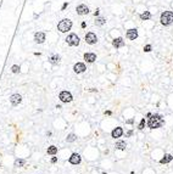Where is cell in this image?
Wrapping results in <instances>:
<instances>
[{
	"instance_id": "6da1fadb",
	"label": "cell",
	"mask_w": 173,
	"mask_h": 174,
	"mask_svg": "<svg viewBox=\"0 0 173 174\" xmlns=\"http://www.w3.org/2000/svg\"><path fill=\"white\" fill-rule=\"evenodd\" d=\"M163 124V119L160 115H154L151 116L148 121V125H149L150 129H157L160 128L161 125Z\"/></svg>"
},
{
	"instance_id": "7a4b0ae2",
	"label": "cell",
	"mask_w": 173,
	"mask_h": 174,
	"mask_svg": "<svg viewBox=\"0 0 173 174\" xmlns=\"http://www.w3.org/2000/svg\"><path fill=\"white\" fill-rule=\"evenodd\" d=\"M71 28H72V21L68 19L61 20L60 22H59V24H57V29H59L61 33L68 32V31H71Z\"/></svg>"
},
{
	"instance_id": "3957f363",
	"label": "cell",
	"mask_w": 173,
	"mask_h": 174,
	"mask_svg": "<svg viewBox=\"0 0 173 174\" xmlns=\"http://www.w3.org/2000/svg\"><path fill=\"white\" fill-rule=\"evenodd\" d=\"M160 21H161V24H163V26H168L173 23V11H163L161 14Z\"/></svg>"
},
{
	"instance_id": "277c9868",
	"label": "cell",
	"mask_w": 173,
	"mask_h": 174,
	"mask_svg": "<svg viewBox=\"0 0 173 174\" xmlns=\"http://www.w3.org/2000/svg\"><path fill=\"white\" fill-rule=\"evenodd\" d=\"M65 40H66V43H67L70 46H78V45H79V41H80L79 40V37H78L77 34H75V33H71V34H68Z\"/></svg>"
},
{
	"instance_id": "5b68a950",
	"label": "cell",
	"mask_w": 173,
	"mask_h": 174,
	"mask_svg": "<svg viewBox=\"0 0 173 174\" xmlns=\"http://www.w3.org/2000/svg\"><path fill=\"white\" fill-rule=\"evenodd\" d=\"M85 43L87 44H89V45H94V44H96L98 43V37H96V34L93 32H89L85 34Z\"/></svg>"
},
{
	"instance_id": "8992f818",
	"label": "cell",
	"mask_w": 173,
	"mask_h": 174,
	"mask_svg": "<svg viewBox=\"0 0 173 174\" xmlns=\"http://www.w3.org/2000/svg\"><path fill=\"white\" fill-rule=\"evenodd\" d=\"M59 99H60L62 102H71V101L73 100V97H72V94H71L70 91H66V90H63V91L60 93V95H59Z\"/></svg>"
},
{
	"instance_id": "52a82bcc",
	"label": "cell",
	"mask_w": 173,
	"mask_h": 174,
	"mask_svg": "<svg viewBox=\"0 0 173 174\" xmlns=\"http://www.w3.org/2000/svg\"><path fill=\"white\" fill-rule=\"evenodd\" d=\"M76 12H77V15H80V16L88 15L89 14V7L85 4H79L77 7H76Z\"/></svg>"
},
{
	"instance_id": "ba28073f",
	"label": "cell",
	"mask_w": 173,
	"mask_h": 174,
	"mask_svg": "<svg viewBox=\"0 0 173 174\" xmlns=\"http://www.w3.org/2000/svg\"><path fill=\"white\" fill-rule=\"evenodd\" d=\"M126 37L129 39V40H135L136 38H138V31H136L135 28H131V29H128L126 33Z\"/></svg>"
},
{
	"instance_id": "9c48e42d",
	"label": "cell",
	"mask_w": 173,
	"mask_h": 174,
	"mask_svg": "<svg viewBox=\"0 0 173 174\" xmlns=\"http://www.w3.org/2000/svg\"><path fill=\"white\" fill-rule=\"evenodd\" d=\"M34 41L37 44H43L45 41V33L43 32H37L34 34Z\"/></svg>"
},
{
	"instance_id": "30bf717a",
	"label": "cell",
	"mask_w": 173,
	"mask_h": 174,
	"mask_svg": "<svg viewBox=\"0 0 173 174\" xmlns=\"http://www.w3.org/2000/svg\"><path fill=\"white\" fill-rule=\"evenodd\" d=\"M85 69H87V67H85V65L82 63V62H77V63L73 66V71H75L76 73H83Z\"/></svg>"
},
{
	"instance_id": "8fae6325",
	"label": "cell",
	"mask_w": 173,
	"mask_h": 174,
	"mask_svg": "<svg viewBox=\"0 0 173 174\" xmlns=\"http://www.w3.org/2000/svg\"><path fill=\"white\" fill-rule=\"evenodd\" d=\"M21 101H22V97L19 94H14L12 96L10 97V102H11L12 106H17L19 104H21Z\"/></svg>"
},
{
	"instance_id": "7c38bea8",
	"label": "cell",
	"mask_w": 173,
	"mask_h": 174,
	"mask_svg": "<svg viewBox=\"0 0 173 174\" xmlns=\"http://www.w3.org/2000/svg\"><path fill=\"white\" fill-rule=\"evenodd\" d=\"M80 161H82V157H80L78 153H72L70 157V163L72 164H79Z\"/></svg>"
},
{
	"instance_id": "4fadbf2b",
	"label": "cell",
	"mask_w": 173,
	"mask_h": 174,
	"mask_svg": "<svg viewBox=\"0 0 173 174\" xmlns=\"http://www.w3.org/2000/svg\"><path fill=\"white\" fill-rule=\"evenodd\" d=\"M112 45L115 46L116 49H118V48H122V46H124V40H123V38L118 37V38H116V39H113Z\"/></svg>"
},
{
	"instance_id": "5bb4252c",
	"label": "cell",
	"mask_w": 173,
	"mask_h": 174,
	"mask_svg": "<svg viewBox=\"0 0 173 174\" xmlns=\"http://www.w3.org/2000/svg\"><path fill=\"white\" fill-rule=\"evenodd\" d=\"M84 60L87 61V62H89V63H92V62H94V61L96 60V55H95L94 52H85Z\"/></svg>"
},
{
	"instance_id": "9a60e30c",
	"label": "cell",
	"mask_w": 173,
	"mask_h": 174,
	"mask_svg": "<svg viewBox=\"0 0 173 174\" xmlns=\"http://www.w3.org/2000/svg\"><path fill=\"white\" fill-rule=\"evenodd\" d=\"M122 134H123V129L121 128V127H117V128H115L112 130V133H111V136L113 138V139H116V138H121Z\"/></svg>"
},
{
	"instance_id": "2e32d148",
	"label": "cell",
	"mask_w": 173,
	"mask_h": 174,
	"mask_svg": "<svg viewBox=\"0 0 173 174\" xmlns=\"http://www.w3.org/2000/svg\"><path fill=\"white\" fill-rule=\"evenodd\" d=\"M172 160H173L172 155H169V153H166V155L163 156V158H161L160 163H161V164H166V163H169V162H171Z\"/></svg>"
},
{
	"instance_id": "e0dca14e",
	"label": "cell",
	"mask_w": 173,
	"mask_h": 174,
	"mask_svg": "<svg viewBox=\"0 0 173 174\" xmlns=\"http://www.w3.org/2000/svg\"><path fill=\"white\" fill-rule=\"evenodd\" d=\"M115 147H116L117 150H126L127 142H126V141H123V140H118V141L116 142Z\"/></svg>"
},
{
	"instance_id": "ac0fdd59",
	"label": "cell",
	"mask_w": 173,
	"mask_h": 174,
	"mask_svg": "<svg viewBox=\"0 0 173 174\" xmlns=\"http://www.w3.org/2000/svg\"><path fill=\"white\" fill-rule=\"evenodd\" d=\"M105 23H106V19L103 17V16H99V17H96V20H95V26H103Z\"/></svg>"
},
{
	"instance_id": "d6986e66",
	"label": "cell",
	"mask_w": 173,
	"mask_h": 174,
	"mask_svg": "<svg viewBox=\"0 0 173 174\" xmlns=\"http://www.w3.org/2000/svg\"><path fill=\"white\" fill-rule=\"evenodd\" d=\"M60 60H61V57L59 55H52L50 59H49V61H50V63L51 65H57L59 62H60Z\"/></svg>"
},
{
	"instance_id": "ffe728a7",
	"label": "cell",
	"mask_w": 173,
	"mask_h": 174,
	"mask_svg": "<svg viewBox=\"0 0 173 174\" xmlns=\"http://www.w3.org/2000/svg\"><path fill=\"white\" fill-rule=\"evenodd\" d=\"M151 19V14H150L149 11H145L143 14L140 15V20L141 21H148V20Z\"/></svg>"
},
{
	"instance_id": "44dd1931",
	"label": "cell",
	"mask_w": 173,
	"mask_h": 174,
	"mask_svg": "<svg viewBox=\"0 0 173 174\" xmlns=\"http://www.w3.org/2000/svg\"><path fill=\"white\" fill-rule=\"evenodd\" d=\"M24 163H26V160L19 158V160H16V161H15V167H17V168H20V167H23Z\"/></svg>"
},
{
	"instance_id": "7402d4cb",
	"label": "cell",
	"mask_w": 173,
	"mask_h": 174,
	"mask_svg": "<svg viewBox=\"0 0 173 174\" xmlns=\"http://www.w3.org/2000/svg\"><path fill=\"white\" fill-rule=\"evenodd\" d=\"M56 152H57V147L56 146L51 145L50 147H48V153H49V155H55Z\"/></svg>"
},
{
	"instance_id": "603a6c76",
	"label": "cell",
	"mask_w": 173,
	"mask_h": 174,
	"mask_svg": "<svg viewBox=\"0 0 173 174\" xmlns=\"http://www.w3.org/2000/svg\"><path fill=\"white\" fill-rule=\"evenodd\" d=\"M77 139V136H76L75 134H70V135H67V138H66V141L67 142H73Z\"/></svg>"
},
{
	"instance_id": "cb8c5ba5",
	"label": "cell",
	"mask_w": 173,
	"mask_h": 174,
	"mask_svg": "<svg viewBox=\"0 0 173 174\" xmlns=\"http://www.w3.org/2000/svg\"><path fill=\"white\" fill-rule=\"evenodd\" d=\"M11 71H12L14 73H19V72H20V67L17 66V65H14V66L11 67Z\"/></svg>"
},
{
	"instance_id": "d4e9b609",
	"label": "cell",
	"mask_w": 173,
	"mask_h": 174,
	"mask_svg": "<svg viewBox=\"0 0 173 174\" xmlns=\"http://www.w3.org/2000/svg\"><path fill=\"white\" fill-rule=\"evenodd\" d=\"M144 127H145V118H143L140 121V123H139V127H138V129H144Z\"/></svg>"
},
{
	"instance_id": "484cf974",
	"label": "cell",
	"mask_w": 173,
	"mask_h": 174,
	"mask_svg": "<svg viewBox=\"0 0 173 174\" xmlns=\"http://www.w3.org/2000/svg\"><path fill=\"white\" fill-rule=\"evenodd\" d=\"M144 51L145 52H150V51H151V45H150V44L149 45H145L144 46Z\"/></svg>"
},
{
	"instance_id": "4316f807",
	"label": "cell",
	"mask_w": 173,
	"mask_h": 174,
	"mask_svg": "<svg viewBox=\"0 0 173 174\" xmlns=\"http://www.w3.org/2000/svg\"><path fill=\"white\" fill-rule=\"evenodd\" d=\"M56 162H57V158H56V157H52V158H51V163H56Z\"/></svg>"
},
{
	"instance_id": "83f0119b",
	"label": "cell",
	"mask_w": 173,
	"mask_h": 174,
	"mask_svg": "<svg viewBox=\"0 0 173 174\" xmlns=\"http://www.w3.org/2000/svg\"><path fill=\"white\" fill-rule=\"evenodd\" d=\"M132 134H133V132H132V130H129V132H128V133H127V136H131Z\"/></svg>"
},
{
	"instance_id": "f1b7e54d",
	"label": "cell",
	"mask_w": 173,
	"mask_h": 174,
	"mask_svg": "<svg viewBox=\"0 0 173 174\" xmlns=\"http://www.w3.org/2000/svg\"><path fill=\"white\" fill-rule=\"evenodd\" d=\"M99 15V10H96V11H95V12H94V16H95V17H96V16H98Z\"/></svg>"
},
{
	"instance_id": "f546056e",
	"label": "cell",
	"mask_w": 173,
	"mask_h": 174,
	"mask_svg": "<svg viewBox=\"0 0 173 174\" xmlns=\"http://www.w3.org/2000/svg\"><path fill=\"white\" fill-rule=\"evenodd\" d=\"M67 5H68V3H66V4H63V6H62V10L66 9V7H67Z\"/></svg>"
},
{
	"instance_id": "4dcf8cb0",
	"label": "cell",
	"mask_w": 173,
	"mask_h": 174,
	"mask_svg": "<svg viewBox=\"0 0 173 174\" xmlns=\"http://www.w3.org/2000/svg\"><path fill=\"white\" fill-rule=\"evenodd\" d=\"M127 123H129V124H132V123H133V119H129V121H127Z\"/></svg>"
},
{
	"instance_id": "1f68e13d",
	"label": "cell",
	"mask_w": 173,
	"mask_h": 174,
	"mask_svg": "<svg viewBox=\"0 0 173 174\" xmlns=\"http://www.w3.org/2000/svg\"><path fill=\"white\" fill-rule=\"evenodd\" d=\"M0 166H1V164H0Z\"/></svg>"
}]
</instances>
